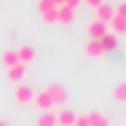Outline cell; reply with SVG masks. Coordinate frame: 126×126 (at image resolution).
Listing matches in <instances>:
<instances>
[{"label":"cell","mask_w":126,"mask_h":126,"mask_svg":"<svg viewBox=\"0 0 126 126\" xmlns=\"http://www.w3.org/2000/svg\"><path fill=\"white\" fill-rule=\"evenodd\" d=\"M53 4H55V8H61V6H65V0H53Z\"/></svg>","instance_id":"23"},{"label":"cell","mask_w":126,"mask_h":126,"mask_svg":"<svg viewBox=\"0 0 126 126\" xmlns=\"http://www.w3.org/2000/svg\"><path fill=\"white\" fill-rule=\"evenodd\" d=\"M24 75H26V65L24 63H18V65L8 69V81H20V79H24Z\"/></svg>","instance_id":"9"},{"label":"cell","mask_w":126,"mask_h":126,"mask_svg":"<svg viewBox=\"0 0 126 126\" xmlns=\"http://www.w3.org/2000/svg\"><path fill=\"white\" fill-rule=\"evenodd\" d=\"M104 33H108V26L104 24V22H100V20H93L91 24H89V35H91V39H100Z\"/></svg>","instance_id":"1"},{"label":"cell","mask_w":126,"mask_h":126,"mask_svg":"<svg viewBox=\"0 0 126 126\" xmlns=\"http://www.w3.org/2000/svg\"><path fill=\"white\" fill-rule=\"evenodd\" d=\"M57 124V116L53 114V112H41L39 116H37V126H55Z\"/></svg>","instance_id":"11"},{"label":"cell","mask_w":126,"mask_h":126,"mask_svg":"<svg viewBox=\"0 0 126 126\" xmlns=\"http://www.w3.org/2000/svg\"><path fill=\"white\" fill-rule=\"evenodd\" d=\"M87 124H89V126H106V116H104L102 112L93 110V112L87 114Z\"/></svg>","instance_id":"8"},{"label":"cell","mask_w":126,"mask_h":126,"mask_svg":"<svg viewBox=\"0 0 126 126\" xmlns=\"http://www.w3.org/2000/svg\"><path fill=\"white\" fill-rule=\"evenodd\" d=\"M114 12L126 18V0H124V2H120V4H118V8H114Z\"/></svg>","instance_id":"20"},{"label":"cell","mask_w":126,"mask_h":126,"mask_svg":"<svg viewBox=\"0 0 126 126\" xmlns=\"http://www.w3.org/2000/svg\"><path fill=\"white\" fill-rule=\"evenodd\" d=\"M2 61L6 63V67H8V69H10V67H14V65H18V63H20V59H18L16 49H6V51L2 53Z\"/></svg>","instance_id":"12"},{"label":"cell","mask_w":126,"mask_h":126,"mask_svg":"<svg viewBox=\"0 0 126 126\" xmlns=\"http://www.w3.org/2000/svg\"><path fill=\"white\" fill-rule=\"evenodd\" d=\"M85 2H87L91 8H98V6L102 4V0H85Z\"/></svg>","instance_id":"21"},{"label":"cell","mask_w":126,"mask_h":126,"mask_svg":"<svg viewBox=\"0 0 126 126\" xmlns=\"http://www.w3.org/2000/svg\"><path fill=\"white\" fill-rule=\"evenodd\" d=\"M98 41H100V45H102V49H104V51H106V49H114V47H116V35H112L110 32H108V33H104Z\"/></svg>","instance_id":"15"},{"label":"cell","mask_w":126,"mask_h":126,"mask_svg":"<svg viewBox=\"0 0 126 126\" xmlns=\"http://www.w3.org/2000/svg\"><path fill=\"white\" fill-rule=\"evenodd\" d=\"M102 53H104V49H102V45H100L98 39H91V41L87 43V55H91V57H100Z\"/></svg>","instance_id":"10"},{"label":"cell","mask_w":126,"mask_h":126,"mask_svg":"<svg viewBox=\"0 0 126 126\" xmlns=\"http://www.w3.org/2000/svg\"><path fill=\"white\" fill-rule=\"evenodd\" d=\"M108 22H110V28H112L116 33L126 35V18H124V16H120V14H116V12H114V16H112Z\"/></svg>","instance_id":"5"},{"label":"cell","mask_w":126,"mask_h":126,"mask_svg":"<svg viewBox=\"0 0 126 126\" xmlns=\"http://www.w3.org/2000/svg\"><path fill=\"white\" fill-rule=\"evenodd\" d=\"M112 16H114V6H112V4L102 2V4L96 8V20H100V22H104V24H106Z\"/></svg>","instance_id":"3"},{"label":"cell","mask_w":126,"mask_h":126,"mask_svg":"<svg viewBox=\"0 0 126 126\" xmlns=\"http://www.w3.org/2000/svg\"><path fill=\"white\" fill-rule=\"evenodd\" d=\"M18 59H20V63H30L33 57H35V49L32 47V45H22L18 51Z\"/></svg>","instance_id":"6"},{"label":"cell","mask_w":126,"mask_h":126,"mask_svg":"<svg viewBox=\"0 0 126 126\" xmlns=\"http://www.w3.org/2000/svg\"><path fill=\"white\" fill-rule=\"evenodd\" d=\"M53 8H55L53 0H39V12H41V14H45V12L53 10Z\"/></svg>","instance_id":"17"},{"label":"cell","mask_w":126,"mask_h":126,"mask_svg":"<svg viewBox=\"0 0 126 126\" xmlns=\"http://www.w3.org/2000/svg\"><path fill=\"white\" fill-rule=\"evenodd\" d=\"M81 0H65V6H69L71 10H75V6H79Z\"/></svg>","instance_id":"22"},{"label":"cell","mask_w":126,"mask_h":126,"mask_svg":"<svg viewBox=\"0 0 126 126\" xmlns=\"http://www.w3.org/2000/svg\"><path fill=\"white\" fill-rule=\"evenodd\" d=\"M0 126H8V124H6V122H4V120H0Z\"/></svg>","instance_id":"24"},{"label":"cell","mask_w":126,"mask_h":126,"mask_svg":"<svg viewBox=\"0 0 126 126\" xmlns=\"http://www.w3.org/2000/svg\"><path fill=\"white\" fill-rule=\"evenodd\" d=\"M73 18H75V10H71L69 6H61V8H57V22H61V24H69V22H73Z\"/></svg>","instance_id":"7"},{"label":"cell","mask_w":126,"mask_h":126,"mask_svg":"<svg viewBox=\"0 0 126 126\" xmlns=\"http://www.w3.org/2000/svg\"><path fill=\"white\" fill-rule=\"evenodd\" d=\"M45 93H47V96L51 98L53 104H63L65 98H67V91H65L63 87H59V85H51V87H47Z\"/></svg>","instance_id":"2"},{"label":"cell","mask_w":126,"mask_h":126,"mask_svg":"<svg viewBox=\"0 0 126 126\" xmlns=\"http://www.w3.org/2000/svg\"><path fill=\"white\" fill-rule=\"evenodd\" d=\"M57 122H59L61 126H73V122H75V112H73V110H61V112L57 114Z\"/></svg>","instance_id":"14"},{"label":"cell","mask_w":126,"mask_h":126,"mask_svg":"<svg viewBox=\"0 0 126 126\" xmlns=\"http://www.w3.org/2000/svg\"><path fill=\"white\" fill-rule=\"evenodd\" d=\"M35 102H37L39 110H43V112H47V110L53 106V102H51V98L47 96V93H45V91H43V93H37V96H35Z\"/></svg>","instance_id":"13"},{"label":"cell","mask_w":126,"mask_h":126,"mask_svg":"<svg viewBox=\"0 0 126 126\" xmlns=\"http://www.w3.org/2000/svg\"><path fill=\"white\" fill-rule=\"evenodd\" d=\"M73 126H89V124H87V116H75Z\"/></svg>","instance_id":"19"},{"label":"cell","mask_w":126,"mask_h":126,"mask_svg":"<svg viewBox=\"0 0 126 126\" xmlns=\"http://www.w3.org/2000/svg\"><path fill=\"white\" fill-rule=\"evenodd\" d=\"M14 94H16V100H18V102H24V104H26V102H30V100L33 98V89H32L30 85H20Z\"/></svg>","instance_id":"4"},{"label":"cell","mask_w":126,"mask_h":126,"mask_svg":"<svg viewBox=\"0 0 126 126\" xmlns=\"http://www.w3.org/2000/svg\"><path fill=\"white\" fill-rule=\"evenodd\" d=\"M114 96H116L118 100H126V81L120 83V85H116V89H114Z\"/></svg>","instance_id":"16"},{"label":"cell","mask_w":126,"mask_h":126,"mask_svg":"<svg viewBox=\"0 0 126 126\" xmlns=\"http://www.w3.org/2000/svg\"><path fill=\"white\" fill-rule=\"evenodd\" d=\"M43 20H45V22H57V8L45 12V14H43Z\"/></svg>","instance_id":"18"}]
</instances>
